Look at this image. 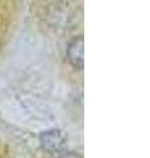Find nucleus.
I'll return each mask as SVG.
<instances>
[{"label": "nucleus", "instance_id": "obj_1", "mask_svg": "<svg viewBox=\"0 0 150 158\" xmlns=\"http://www.w3.org/2000/svg\"><path fill=\"white\" fill-rule=\"evenodd\" d=\"M83 50H84V40L82 36L75 37L67 46V59L78 70H83V65H84Z\"/></svg>", "mask_w": 150, "mask_h": 158}, {"label": "nucleus", "instance_id": "obj_2", "mask_svg": "<svg viewBox=\"0 0 150 158\" xmlns=\"http://www.w3.org/2000/svg\"><path fill=\"white\" fill-rule=\"evenodd\" d=\"M40 141H41V145L44 149L50 153L61 150L65 144V138L58 129H52V131L44 132L42 135L40 136Z\"/></svg>", "mask_w": 150, "mask_h": 158}, {"label": "nucleus", "instance_id": "obj_3", "mask_svg": "<svg viewBox=\"0 0 150 158\" xmlns=\"http://www.w3.org/2000/svg\"><path fill=\"white\" fill-rule=\"evenodd\" d=\"M58 158H82V157L79 154H75V153H67V154H63Z\"/></svg>", "mask_w": 150, "mask_h": 158}]
</instances>
